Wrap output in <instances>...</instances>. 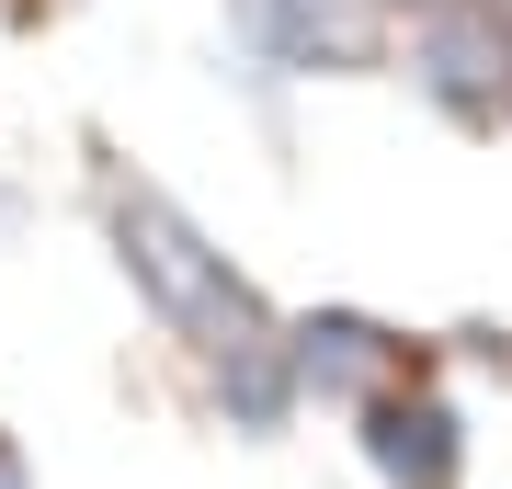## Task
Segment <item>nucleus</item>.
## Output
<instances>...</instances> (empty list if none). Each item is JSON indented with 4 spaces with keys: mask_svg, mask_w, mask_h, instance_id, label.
<instances>
[{
    "mask_svg": "<svg viewBox=\"0 0 512 489\" xmlns=\"http://www.w3.org/2000/svg\"><path fill=\"white\" fill-rule=\"evenodd\" d=\"M92 217H103V251H114V273H126L137 319L160 330V342H183L194 364L251 353V342H274V330H285L274 296H262L251 273L217 251V228H205L171 182L103 160V171H92Z\"/></svg>",
    "mask_w": 512,
    "mask_h": 489,
    "instance_id": "1",
    "label": "nucleus"
},
{
    "mask_svg": "<svg viewBox=\"0 0 512 489\" xmlns=\"http://www.w3.org/2000/svg\"><path fill=\"white\" fill-rule=\"evenodd\" d=\"M456 137H512V0H421L387 57Z\"/></svg>",
    "mask_w": 512,
    "mask_h": 489,
    "instance_id": "2",
    "label": "nucleus"
},
{
    "mask_svg": "<svg viewBox=\"0 0 512 489\" xmlns=\"http://www.w3.org/2000/svg\"><path fill=\"white\" fill-rule=\"evenodd\" d=\"M239 80L262 91H319V80H365L399 57V12L387 0H217Z\"/></svg>",
    "mask_w": 512,
    "mask_h": 489,
    "instance_id": "3",
    "label": "nucleus"
},
{
    "mask_svg": "<svg viewBox=\"0 0 512 489\" xmlns=\"http://www.w3.org/2000/svg\"><path fill=\"white\" fill-rule=\"evenodd\" d=\"M285 353H296V387H308L319 410H365V399H387L399 376H421L410 330L376 319V308H296V319H285Z\"/></svg>",
    "mask_w": 512,
    "mask_h": 489,
    "instance_id": "4",
    "label": "nucleus"
},
{
    "mask_svg": "<svg viewBox=\"0 0 512 489\" xmlns=\"http://www.w3.org/2000/svg\"><path fill=\"white\" fill-rule=\"evenodd\" d=\"M365 421V467H376V489H467V410L444 399L433 376H399L387 399H365L353 410Z\"/></svg>",
    "mask_w": 512,
    "mask_h": 489,
    "instance_id": "5",
    "label": "nucleus"
},
{
    "mask_svg": "<svg viewBox=\"0 0 512 489\" xmlns=\"http://www.w3.org/2000/svg\"><path fill=\"white\" fill-rule=\"evenodd\" d=\"M205 399H217V421L239 444H274L296 410H308V387H296V353H285V330L274 342H251V353H217L205 364Z\"/></svg>",
    "mask_w": 512,
    "mask_h": 489,
    "instance_id": "6",
    "label": "nucleus"
},
{
    "mask_svg": "<svg viewBox=\"0 0 512 489\" xmlns=\"http://www.w3.org/2000/svg\"><path fill=\"white\" fill-rule=\"evenodd\" d=\"M23 217H35V194H23L12 171H0V251H12V239H23Z\"/></svg>",
    "mask_w": 512,
    "mask_h": 489,
    "instance_id": "7",
    "label": "nucleus"
},
{
    "mask_svg": "<svg viewBox=\"0 0 512 489\" xmlns=\"http://www.w3.org/2000/svg\"><path fill=\"white\" fill-rule=\"evenodd\" d=\"M0 489H35V455L12 444V421H0Z\"/></svg>",
    "mask_w": 512,
    "mask_h": 489,
    "instance_id": "8",
    "label": "nucleus"
},
{
    "mask_svg": "<svg viewBox=\"0 0 512 489\" xmlns=\"http://www.w3.org/2000/svg\"><path fill=\"white\" fill-rule=\"evenodd\" d=\"M387 12H421V0H387Z\"/></svg>",
    "mask_w": 512,
    "mask_h": 489,
    "instance_id": "9",
    "label": "nucleus"
}]
</instances>
